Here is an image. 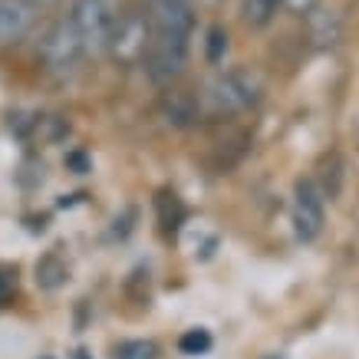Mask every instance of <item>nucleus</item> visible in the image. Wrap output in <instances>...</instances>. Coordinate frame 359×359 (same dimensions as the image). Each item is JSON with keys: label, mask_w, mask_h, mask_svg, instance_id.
Instances as JSON below:
<instances>
[{"label": "nucleus", "mask_w": 359, "mask_h": 359, "mask_svg": "<svg viewBox=\"0 0 359 359\" xmlns=\"http://www.w3.org/2000/svg\"><path fill=\"white\" fill-rule=\"evenodd\" d=\"M149 43H152V20L139 11H122L119 23L112 27L106 53L119 66H142Z\"/></svg>", "instance_id": "nucleus-4"}, {"label": "nucleus", "mask_w": 359, "mask_h": 359, "mask_svg": "<svg viewBox=\"0 0 359 359\" xmlns=\"http://www.w3.org/2000/svg\"><path fill=\"white\" fill-rule=\"evenodd\" d=\"M188 43H191V33L168 30V27H152V43H149V53L142 60V66L152 76V83L168 86L172 79H178L185 73Z\"/></svg>", "instance_id": "nucleus-3"}, {"label": "nucleus", "mask_w": 359, "mask_h": 359, "mask_svg": "<svg viewBox=\"0 0 359 359\" xmlns=\"http://www.w3.org/2000/svg\"><path fill=\"white\" fill-rule=\"evenodd\" d=\"M36 11H46V7H53V4H60V0H30Z\"/></svg>", "instance_id": "nucleus-15"}, {"label": "nucleus", "mask_w": 359, "mask_h": 359, "mask_svg": "<svg viewBox=\"0 0 359 359\" xmlns=\"http://www.w3.org/2000/svg\"><path fill=\"white\" fill-rule=\"evenodd\" d=\"M316 7H323V0H280V11L294 13V17H306V13H313Z\"/></svg>", "instance_id": "nucleus-14"}, {"label": "nucleus", "mask_w": 359, "mask_h": 359, "mask_svg": "<svg viewBox=\"0 0 359 359\" xmlns=\"http://www.w3.org/2000/svg\"><path fill=\"white\" fill-rule=\"evenodd\" d=\"M208 99L218 112H241L261 99V79L250 69H228L208 86Z\"/></svg>", "instance_id": "nucleus-5"}, {"label": "nucleus", "mask_w": 359, "mask_h": 359, "mask_svg": "<svg viewBox=\"0 0 359 359\" xmlns=\"http://www.w3.org/2000/svg\"><path fill=\"white\" fill-rule=\"evenodd\" d=\"M294 231L297 238L310 244V241L320 238L323 231V191L306 178V182H297L294 191Z\"/></svg>", "instance_id": "nucleus-6"}, {"label": "nucleus", "mask_w": 359, "mask_h": 359, "mask_svg": "<svg viewBox=\"0 0 359 359\" xmlns=\"http://www.w3.org/2000/svg\"><path fill=\"white\" fill-rule=\"evenodd\" d=\"M122 17V0H73L69 7V17L66 20L73 23L79 43H83V53H106V43L112 36V27L119 23Z\"/></svg>", "instance_id": "nucleus-1"}, {"label": "nucleus", "mask_w": 359, "mask_h": 359, "mask_svg": "<svg viewBox=\"0 0 359 359\" xmlns=\"http://www.w3.org/2000/svg\"><path fill=\"white\" fill-rule=\"evenodd\" d=\"M76 359H89V356H86V353H79V356H76Z\"/></svg>", "instance_id": "nucleus-16"}, {"label": "nucleus", "mask_w": 359, "mask_h": 359, "mask_svg": "<svg viewBox=\"0 0 359 359\" xmlns=\"http://www.w3.org/2000/svg\"><path fill=\"white\" fill-rule=\"evenodd\" d=\"M304 27H306V40L316 50H333L343 40V17L337 11H330V7H316L313 13H306Z\"/></svg>", "instance_id": "nucleus-8"}, {"label": "nucleus", "mask_w": 359, "mask_h": 359, "mask_svg": "<svg viewBox=\"0 0 359 359\" xmlns=\"http://www.w3.org/2000/svg\"><path fill=\"white\" fill-rule=\"evenodd\" d=\"M36 7L30 0H0V46H17L36 27Z\"/></svg>", "instance_id": "nucleus-7"}, {"label": "nucleus", "mask_w": 359, "mask_h": 359, "mask_svg": "<svg viewBox=\"0 0 359 359\" xmlns=\"http://www.w3.org/2000/svg\"><path fill=\"white\" fill-rule=\"evenodd\" d=\"M165 112L172 116L168 122H188V119H195V102L185 96V93H172V96L165 99Z\"/></svg>", "instance_id": "nucleus-10"}, {"label": "nucleus", "mask_w": 359, "mask_h": 359, "mask_svg": "<svg viewBox=\"0 0 359 359\" xmlns=\"http://www.w3.org/2000/svg\"><path fill=\"white\" fill-rule=\"evenodd\" d=\"M178 349L185 353V356H201L211 349V333L208 330H188L185 337L178 339Z\"/></svg>", "instance_id": "nucleus-11"}, {"label": "nucleus", "mask_w": 359, "mask_h": 359, "mask_svg": "<svg viewBox=\"0 0 359 359\" xmlns=\"http://www.w3.org/2000/svg\"><path fill=\"white\" fill-rule=\"evenodd\" d=\"M228 53V33L221 30V27H211L208 30V60L211 63H221Z\"/></svg>", "instance_id": "nucleus-12"}, {"label": "nucleus", "mask_w": 359, "mask_h": 359, "mask_svg": "<svg viewBox=\"0 0 359 359\" xmlns=\"http://www.w3.org/2000/svg\"><path fill=\"white\" fill-rule=\"evenodd\" d=\"M277 13H280V0H241V20L254 30L271 27Z\"/></svg>", "instance_id": "nucleus-9"}, {"label": "nucleus", "mask_w": 359, "mask_h": 359, "mask_svg": "<svg viewBox=\"0 0 359 359\" xmlns=\"http://www.w3.org/2000/svg\"><path fill=\"white\" fill-rule=\"evenodd\" d=\"M116 353H119V359H155V346L145 343V339H129Z\"/></svg>", "instance_id": "nucleus-13"}, {"label": "nucleus", "mask_w": 359, "mask_h": 359, "mask_svg": "<svg viewBox=\"0 0 359 359\" xmlns=\"http://www.w3.org/2000/svg\"><path fill=\"white\" fill-rule=\"evenodd\" d=\"M83 43H79L76 30H73V23L60 17L40 33V43H36V63L43 66V73L56 79H66L73 76L83 63Z\"/></svg>", "instance_id": "nucleus-2"}]
</instances>
